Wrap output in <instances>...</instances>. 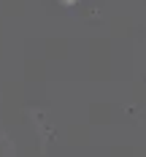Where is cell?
Listing matches in <instances>:
<instances>
[]
</instances>
